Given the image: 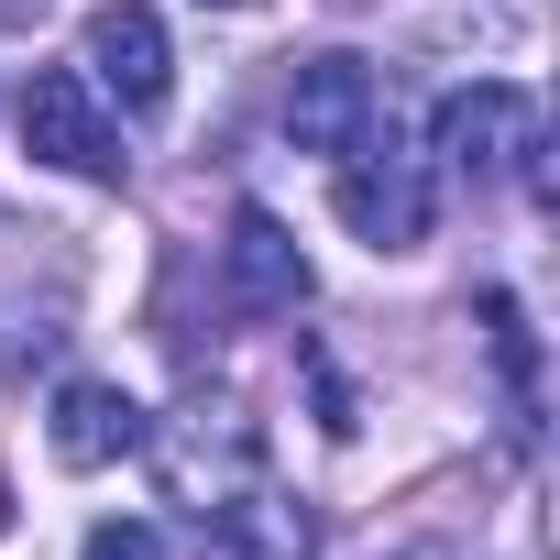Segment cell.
I'll list each match as a JSON object with an SVG mask.
<instances>
[{"label":"cell","instance_id":"obj_4","mask_svg":"<svg viewBox=\"0 0 560 560\" xmlns=\"http://www.w3.org/2000/svg\"><path fill=\"white\" fill-rule=\"evenodd\" d=\"M78 67L121 110H165V89H176V45H165V23L143 12V0H100L89 34H78Z\"/></svg>","mask_w":560,"mask_h":560},{"label":"cell","instance_id":"obj_12","mask_svg":"<svg viewBox=\"0 0 560 560\" xmlns=\"http://www.w3.org/2000/svg\"><path fill=\"white\" fill-rule=\"evenodd\" d=\"M209 12H253V0H209Z\"/></svg>","mask_w":560,"mask_h":560},{"label":"cell","instance_id":"obj_11","mask_svg":"<svg viewBox=\"0 0 560 560\" xmlns=\"http://www.w3.org/2000/svg\"><path fill=\"white\" fill-rule=\"evenodd\" d=\"M396 560H451V549H396Z\"/></svg>","mask_w":560,"mask_h":560},{"label":"cell","instance_id":"obj_2","mask_svg":"<svg viewBox=\"0 0 560 560\" xmlns=\"http://www.w3.org/2000/svg\"><path fill=\"white\" fill-rule=\"evenodd\" d=\"M374 121H385V89H374L363 56L330 45V56H298V67H287V143H298V154H330V165H341V154L374 143Z\"/></svg>","mask_w":560,"mask_h":560},{"label":"cell","instance_id":"obj_13","mask_svg":"<svg viewBox=\"0 0 560 560\" xmlns=\"http://www.w3.org/2000/svg\"><path fill=\"white\" fill-rule=\"evenodd\" d=\"M330 12H363V0H330Z\"/></svg>","mask_w":560,"mask_h":560},{"label":"cell","instance_id":"obj_9","mask_svg":"<svg viewBox=\"0 0 560 560\" xmlns=\"http://www.w3.org/2000/svg\"><path fill=\"white\" fill-rule=\"evenodd\" d=\"M78 560H165V527H154V516H100Z\"/></svg>","mask_w":560,"mask_h":560},{"label":"cell","instance_id":"obj_3","mask_svg":"<svg viewBox=\"0 0 560 560\" xmlns=\"http://www.w3.org/2000/svg\"><path fill=\"white\" fill-rule=\"evenodd\" d=\"M23 143H34L45 165L89 176V187L121 176V132H110V110H100V89H89L78 67H34V78H23Z\"/></svg>","mask_w":560,"mask_h":560},{"label":"cell","instance_id":"obj_10","mask_svg":"<svg viewBox=\"0 0 560 560\" xmlns=\"http://www.w3.org/2000/svg\"><path fill=\"white\" fill-rule=\"evenodd\" d=\"M56 0H0V34H23V23H45Z\"/></svg>","mask_w":560,"mask_h":560},{"label":"cell","instance_id":"obj_5","mask_svg":"<svg viewBox=\"0 0 560 560\" xmlns=\"http://www.w3.org/2000/svg\"><path fill=\"white\" fill-rule=\"evenodd\" d=\"M198 560H319V516L298 494H264V483L209 494L198 505Z\"/></svg>","mask_w":560,"mask_h":560},{"label":"cell","instance_id":"obj_6","mask_svg":"<svg viewBox=\"0 0 560 560\" xmlns=\"http://www.w3.org/2000/svg\"><path fill=\"white\" fill-rule=\"evenodd\" d=\"M341 220L374 242V253H418L429 242V165L407 154H341Z\"/></svg>","mask_w":560,"mask_h":560},{"label":"cell","instance_id":"obj_8","mask_svg":"<svg viewBox=\"0 0 560 560\" xmlns=\"http://www.w3.org/2000/svg\"><path fill=\"white\" fill-rule=\"evenodd\" d=\"M154 429H143V407L121 396V385H56V418H45V451L67 462V472H100V462H132Z\"/></svg>","mask_w":560,"mask_h":560},{"label":"cell","instance_id":"obj_7","mask_svg":"<svg viewBox=\"0 0 560 560\" xmlns=\"http://www.w3.org/2000/svg\"><path fill=\"white\" fill-rule=\"evenodd\" d=\"M220 275H231V308H253V319H287V308H308V253H298V231L275 220V209H231Z\"/></svg>","mask_w":560,"mask_h":560},{"label":"cell","instance_id":"obj_1","mask_svg":"<svg viewBox=\"0 0 560 560\" xmlns=\"http://www.w3.org/2000/svg\"><path fill=\"white\" fill-rule=\"evenodd\" d=\"M429 154H440L451 176H472V187H483V176H505V165L538 187V100H527V89H505V78H472V89H451V100H440Z\"/></svg>","mask_w":560,"mask_h":560}]
</instances>
